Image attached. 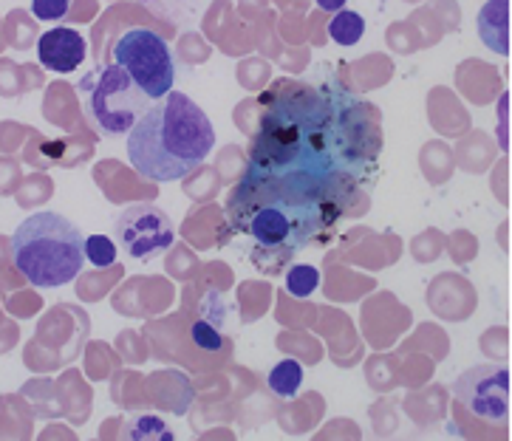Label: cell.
<instances>
[{"instance_id":"obj_6","label":"cell","mask_w":512,"mask_h":441,"mask_svg":"<svg viewBox=\"0 0 512 441\" xmlns=\"http://www.w3.org/2000/svg\"><path fill=\"white\" fill-rule=\"evenodd\" d=\"M111 57H114L111 63L122 68L150 102L173 91V80H176L173 51L162 40V34H156L153 29L145 26L125 29L111 46Z\"/></svg>"},{"instance_id":"obj_2","label":"cell","mask_w":512,"mask_h":441,"mask_svg":"<svg viewBox=\"0 0 512 441\" xmlns=\"http://www.w3.org/2000/svg\"><path fill=\"white\" fill-rule=\"evenodd\" d=\"M232 227L252 238V258L264 272H278V263L306 249L329 224L326 198L264 181H241L227 204Z\"/></svg>"},{"instance_id":"obj_10","label":"cell","mask_w":512,"mask_h":441,"mask_svg":"<svg viewBox=\"0 0 512 441\" xmlns=\"http://www.w3.org/2000/svg\"><path fill=\"white\" fill-rule=\"evenodd\" d=\"M476 26L487 49L510 57V0H487L481 6Z\"/></svg>"},{"instance_id":"obj_4","label":"cell","mask_w":512,"mask_h":441,"mask_svg":"<svg viewBox=\"0 0 512 441\" xmlns=\"http://www.w3.org/2000/svg\"><path fill=\"white\" fill-rule=\"evenodd\" d=\"M12 261L37 289H60L83 272V229L60 213L29 215L12 235Z\"/></svg>"},{"instance_id":"obj_3","label":"cell","mask_w":512,"mask_h":441,"mask_svg":"<svg viewBox=\"0 0 512 441\" xmlns=\"http://www.w3.org/2000/svg\"><path fill=\"white\" fill-rule=\"evenodd\" d=\"M215 147L210 116L182 91L150 102L128 133V159L150 181H179L190 176Z\"/></svg>"},{"instance_id":"obj_13","label":"cell","mask_w":512,"mask_h":441,"mask_svg":"<svg viewBox=\"0 0 512 441\" xmlns=\"http://www.w3.org/2000/svg\"><path fill=\"white\" fill-rule=\"evenodd\" d=\"M365 32V20L357 12H351V9H343V12H337V15L331 17L329 23V34L334 43H340V46H354V43H360L363 40Z\"/></svg>"},{"instance_id":"obj_5","label":"cell","mask_w":512,"mask_h":441,"mask_svg":"<svg viewBox=\"0 0 512 441\" xmlns=\"http://www.w3.org/2000/svg\"><path fill=\"white\" fill-rule=\"evenodd\" d=\"M77 94L83 102L85 116L105 136L131 133L133 125L139 122V116L145 114L150 105V99L114 63H102V66L91 68L83 80L77 82Z\"/></svg>"},{"instance_id":"obj_18","label":"cell","mask_w":512,"mask_h":441,"mask_svg":"<svg viewBox=\"0 0 512 441\" xmlns=\"http://www.w3.org/2000/svg\"><path fill=\"white\" fill-rule=\"evenodd\" d=\"M314 3H317L323 12H334V15H337V12H343V9H346L348 0H314Z\"/></svg>"},{"instance_id":"obj_7","label":"cell","mask_w":512,"mask_h":441,"mask_svg":"<svg viewBox=\"0 0 512 441\" xmlns=\"http://www.w3.org/2000/svg\"><path fill=\"white\" fill-rule=\"evenodd\" d=\"M114 232L122 252L136 261H150V258L167 252L176 241V229H173L170 215L148 201L131 204L116 215Z\"/></svg>"},{"instance_id":"obj_9","label":"cell","mask_w":512,"mask_h":441,"mask_svg":"<svg viewBox=\"0 0 512 441\" xmlns=\"http://www.w3.org/2000/svg\"><path fill=\"white\" fill-rule=\"evenodd\" d=\"M85 54H88V46H85L83 34L74 32V29H66V26L51 29L37 43L40 63L49 68V71H54V74L74 71L80 63H85Z\"/></svg>"},{"instance_id":"obj_15","label":"cell","mask_w":512,"mask_h":441,"mask_svg":"<svg viewBox=\"0 0 512 441\" xmlns=\"http://www.w3.org/2000/svg\"><path fill=\"white\" fill-rule=\"evenodd\" d=\"M85 261L97 269H108L116 261V244L108 235H91L85 238Z\"/></svg>"},{"instance_id":"obj_16","label":"cell","mask_w":512,"mask_h":441,"mask_svg":"<svg viewBox=\"0 0 512 441\" xmlns=\"http://www.w3.org/2000/svg\"><path fill=\"white\" fill-rule=\"evenodd\" d=\"M193 343L199 345L201 351H221L224 334H218V328L210 326L207 320H199V323L193 326Z\"/></svg>"},{"instance_id":"obj_1","label":"cell","mask_w":512,"mask_h":441,"mask_svg":"<svg viewBox=\"0 0 512 441\" xmlns=\"http://www.w3.org/2000/svg\"><path fill=\"white\" fill-rule=\"evenodd\" d=\"M380 156V119L337 82H281L252 136L244 181L286 184L326 196L363 179Z\"/></svg>"},{"instance_id":"obj_12","label":"cell","mask_w":512,"mask_h":441,"mask_svg":"<svg viewBox=\"0 0 512 441\" xmlns=\"http://www.w3.org/2000/svg\"><path fill=\"white\" fill-rule=\"evenodd\" d=\"M266 385H269V391L275 393V396H281V399L298 396L300 385H303V365L295 360L278 362L269 371V376H266Z\"/></svg>"},{"instance_id":"obj_14","label":"cell","mask_w":512,"mask_h":441,"mask_svg":"<svg viewBox=\"0 0 512 441\" xmlns=\"http://www.w3.org/2000/svg\"><path fill=\"white\" fill-rule=\"evenodd\" d=\"M320 286V272L309 266V263H298V266H292L289 269V275H286V289L292 297H309L314 294V289Z\"/></svg>"},{"instance_id":"obj_19","label":"cell","mask_w":512,"mask_h":441,"mask_svg":"<svg viewBox=\"0 0 512 441\" xmlns=\"http://www.w3.org/2000/svg\"><path fill=\"white\" fill-rule=\"evenodd\" d=\"M142 3H167V0H142Z\"/></svg>"},{"instance_id":"obj_11","label":"cell","mask_w":512,"mask_h":441,"mask_svg":"<svg viewBox=\"0 0 512 441\" xmlns=\"http://www.w3.org/2000/svg\"><path fill=\"white\" fill-rule=\"evenodd\" d=\"M116 441H176V430L156 413H136L122 422Z\"/></svg>"},{"instance_id":"obj_8","label":"cell","mask_w":512,"mask_h":441,"mask_svg":"<svg viewBox=\"0 0 512 441\" xmlns=\"http://www.w3.org/2000/svg\"><path fill=\"white\" fill-rule=\"evenodd\" d=\"M453 393L473 416L490 425H504L510 419V368L504 365L484 362L467 368L456 379Z\"/></svg>"},{"instance_id":"obj_17","label":"cell","mask_w":512,"mask_h":441,"mask_svg":"<svg viewBox=\"0 0 512 441\" xmlns=\"http://www.w3.org/2000/svg\"><path fill=\"white\" fill-rule=\"evenodd\" d=\"M71 0H32V12L37 20H66Z\"/></svg>"}]
</instances>
